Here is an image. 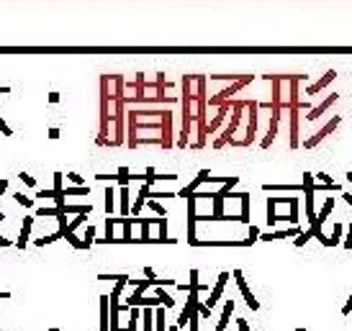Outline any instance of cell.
<instances>
[{"instance_id":"2","label":"cell","mask_w":352,"mask_h":331,"mask_svg":"<svg viewBox=\"0 0 352 331\" xmlns=\"http://www.w3.org/2000/svg\"><path fill=\"white\" fill-rule=\"evenodd\" d=\"M252 80H255L252 75H242L239 80H234V83H232L229 87H224V90H221L219 95H213V98H211V106H221L224 100H229V98H232L234 93H239V90H242L244 85H249V83H252Z\"/></svg>"},{"instance_id":"26","label":"cell","mask_w":352,"mask_h":331,"mask_svg":"<svg viewBox=\"0 0 352 331\" xmlns=\"http://www.w3.org/2000/svg\"><path fill=\"white\" fill-rule=\"evenodd\" d=\"M342 223H334V231H332V236H329V239H332V247L334 244H339V239H342Z\"/></svg>"},{"instance_id":"5","label":"cell","mask_w":352,"mask_h":331,"mask_svg":"<svg viewBox=\"0 0 352 331\" xmlns=\"http://www.w3.org/2000/svg\"><path fill=\"white\" fill-rule=\"evenodd\" d=\"M234 280H236V285H239V290H242V295H244V303L252 308V311H257L260 303H257V298L252 295V290L247 288V280H244V275H242V270H234Z\"/></svg>"},{"instance_id":"34","label":"cell","mask_w":352,"mask_h":331,"mask_svg":"<svg viewBox=\"0 0 352 331\" xmlns=\"http://www.w3.org/2000/svg\"><path fill=\"white\" fill-rule=\"evenodd\" d=\"M0 134H5V136H10V134H13V131L8 129V123L3 121V116H0Z\"/></svg>"},{"instance_id":"40","label":"cell","mask_w":352,"mask_h":331,"mask_svg":"<svg viewBox=\"0 0 352 331\" xmlns=\"http://www.w3.org/2000/svg\"><path fill=\"white\" fill-rule=\"evenodd\" d=\"M342 198H345V200H347V203L352 205V193H342Z\"/></svg>"},{"instance_id":"24","label":"cell","mask_w":352,"mask_h":331,"mask_svg":"<svg viewBox=\"0 0 352 331\" xmlns=\"http://www.w3.org/2000/svg\"><path fill=\"white\" fill-rule=\"evenodd\" d=\"M57 239H62V234H59V231H54V234H49V236H41V239H36V247H47V244L57 242Z\"/></svg>"},{"instance_id":"22","label":"cell","mask_w":352,"mask_h":331,"mask_svg":"<svg viewBox=\"0 0 352 331\" xmlns=\"http://www.w3.org/2000/svg\"><path fill=\"white\" fill-rule=\"evenodd\" d=\"M62 239H67V242H70V244H72L75 249H85V244H83V239H77V236H75L72 231H64V234H62Z\"/></svg>"},{"instance_id":"19","label":"cell","mask_w":352,"mask_h":331,"mask_svg":"<svg viewBox=\"0 0 352 331\" xmlns=\"http://www.w3.org/2000/svg\"><path fill=\"white\" fill-rule=\"evenodd\" d=\"M291 213L286 216V221H291L293 226H298V198H291Z\"/></svg>"},{"instance_id":"23","label":"cell","mask_w":352,"mask_h":331,"mask_svg":"<svg viewBox=\"0 0 352 331\" xmlns=\"http://www.w3.org/2000/svg\"><path fill=\"white\" fill-rule=\"evenodd\" d=\"M93 242H95V226H88V229H85V239H83L85 249L93 247Z\"/></svg>"},{"instance_id":"12","label":"cell","mask_w":352,"mask_h":331,"mask_svg":"<svg viewBox=\"0 0 352 331\" xmlns=\"http://www.w3.org/2000/svg\"><path fill=\"white\" fill-rule=\"evenodd\" d=\"M332 208H334V198H326V200H324V205H322V211L316 213V221H314V226H319V229H322V226H324V221L329 219V213H332Z\"/></svg>"},{"instance_id":"29","label":"cell","mask_w":352,"mask_h":331,"mask_svg":"<svg viewBox=\"0 0 352 331\" xmlns=\"http://www.w3.org/2000/svg\"><path fill=\"white\" fill-rule=\"evenodd\" d=\"M149 208H152L157 216H160V219H165V216H167V211H165V208H162V205L157 203V200H149Z\"/></svg>"},{"instance_id":"9","label":"cell","mask_w":352,"mask_h":331,"mask_svg":"<svg viewBox=\"0 0 352 331\" xmlns=\"http://www.w3.org/2000/svg\"><path fill=\"white\" fill-rule=\"evenodd\" d=\"M31 229H33V216H26V219H24V226H21V236H18V242H16L18 249H26L29 236H31Z\"/></svg>"},{"instance_id":"11","label":"cell","mask_w":352,"mask_h":331,"mask_svg":"<svg viewBox=\"0 0 352 331\" xmlns=\"http://www.w3.org/2000/svg\"><path fill=\"white\" fill-rule=\"evenodd\" d=\"M337 98H339V95H337V93H332V95H329V98H326V100L322 103V106H316V108H311L309 113H306V118H309V121L319 118V116H322V113H324V110H326L329 106H334V103H337Z\"/></svg>"},{"instance_id":"37","label":"cell","mask_w":352,"mask_h":331,"mask_svg":"<svg viewBox=\"0 0 352 331\" xmlns=\"http://www.w3.org/2000/svg\"><path fill=\"white\" fill-rule=\"evenodd\" d=\"M49 103H59V93H57V90H52V93H49Z\"/></svg>"},{"instance_id":"28","label":"cell","mask_w":352,"mask_h":331,"mask_svg":"<svg viewBox=\"0 0 352 331\" xmlns=\"http://www.w3.org/2000/svg\"><path fill=\"white\" fill-rule=\"evenodd\" d=\"M13 198H16V200H18L21 205H24V208H33V200H31V198H26V195H24V193H16V195H13Z\"/></svg>"},{"instance_id":"1","label":"cell","mask_w":352,"mask_h":331,"mask_svg":"<svg viewBox=\"0 0 352 331\" xmlns=\"http://www.w3.org/2000/svg\"><path fill=\"white\" fill-rule=\"evenodd\" d=\"M244 106H247V100H232V121L226 123L224 134L219 136L216 141H213V146H216V149H221L224 144L234 141V134H236V129H239V123H242V113H244Z\"/></svg>"},{"instance_id":"18","label":"cell","mask_w":352,"mask_h":331,"mask_svg":"<svg viewBox=\"0 0 352 331\" xmlns=\"http://www.w3.org/2000/svg\"><path fill=\"white\" fill-rule=\"evenodd\" d=\"M239 200H242L239 221H242V223H249V193H239Z\"/></svg>"},{"instance_id":"14","label":"cell","mask_w":352,"mask_h":331,"mask_svg":"<svg viewBox=\"0 0 352 331\" xmlns=\"http://www.w3.org/2000/svg\"><path fill=\"white\" fill-rule=\"evenodd\" d=\"M234 313V301H226L224 303V313L219 318V324H216V331H226V326H229V318Z\"/></svg>"},{"instance_id":"7","label":"cell","mask_w":352,"mask_h":331,"mask_svg":"<svg viewBox=\"0 0 352 331\" xmlns=\"http://www.w3.org/2000/svg\"><path fill=\"white\" fill-rule=\"evenodd\" d=\"M226 280H229V272H221V275H219V280H216V285H213V290H211V298H206V308H208V311H211V308L221 301V293H224V285H226Z\"/></svg>"},{"instance_id":"16","label":"cell","mask_w":352,"mask_h":331,"mask_svg":"<svg viewBox=\"0 0 352 331\" xmlns=\"http://www.w3.org/2000/svg\"><path fill=\"white\" fill-rule=\"evenodd\" d=\"M142 324H144V331H154V308H142Z\"/></svg>"},{"instance_id":"17","label":"cell","mask_w":352,"mask_h":331,"mask_svg":"<svg viewBox=\"0 0 352 331\" xmlns=\"http://www.w3.org/2000/svg\"><path fill=\"white\" fill-rule=\"evenodd\" d=\"M106 213L108 216H113L116 213V188H106Z\"/></svg>"},{"instance_id":"41","label":"cell","mask_w":352,"mask_h":331,"mask_svg":"<svg viewBox=\"0 0 352 331\" xmlns=\"http://www.w3.org/2000/svg\"><path fill=\"white\" fill-rule=\"evenodd\" d=\"M347 182H352V172H347Z\"/></svg>"},{"instance_id":"20","label":"cell","mask_w":352,"mask_h":331,"mask_svg":"<svg viewBox=\"0 0 352 331\" xmlns=\"http://www.w3.org/2000/svg\"><path fill=\"white\" fill-rule=\"evenodd\" d=\"M275 198H267V226H275L278 223V213H275Z\"/></svg>"},{"instance_id":"4","label":"cell","mask_w":352,"mask_h":331,"mask_svg":"<svg viewBox=\"0 0 352 331\" xmlns=\"http://www.w3.org/2000/svg\"><path fill=\"white\" fill-rule=\"evenodd\" d=\"M339 123H342V118H339V116H334L332 121H326V123H324V126H322L319 131H316L314 136H309V139H306V141H303V149H314V146H316V144H319L322 139H326V136H329V134H332V131H334V129L339 126Z\"/></svg>"},{"instance_id":"36","label":"cell","mask_w":352,"mask_h":331,"mask_svg":"<svg viewBox=\"0 0 352 331\" xmlns=\"http://www.w3.org/2000/svg\"><path fill=\"white\" fill-rule=\"evenodd\" d=\"M49 139H59V129H57V126L49 129Z\"/></svg>"},{"instance_id":"25","label":"cell","mask_w":352,"mask_h":331,"mask_svg":"<svg viewBox=\"0 0 352 331\" xmlns=\"http://www.w3.org/2000/svg\"><path fill=\"white\" fill-rule=\"evenodd\" d=\"M314 236V229H311V226H309V229H306V231H301L298 236H296V247H303L306 242H309V239Z\"/></svg>"},{"instance_id":"13","label":"cell","mask_w":352,"mask_h":331,"mask_svg":"<svg viewBox=\"0 0 352 331\" xmlns=\"http://www.w3.org/2000/svg\"><path fill=\"white\" fill-rule=\"evenodd\" d=\"M154 331H167V308L165 305L154 308Z\"/></svg>"},{"instance_id":"6","label":"cell","mask_w":352,"mask_h":331,"mask_svg":"<svg viewBox=\"0 0 352 331\" xmlns=\"http://www.w3.org/2000/svg\"><path fill=\"white\" fill-rule=\"evenodd\" d=\"M160 144L165 149L173 146V113L170 110H162V139H160Z\"/></svg>"},{"instance_id":"10","label":"cell","mask_w":352,"mask_h":331,"mask_svg":"<svg viewBox=\"0 0 352 331\" xmlns=\"http://www.w3.org/2000/svg\"><path fill=\"white\" fill-rule=\"evenodd\" d=\"M334 75H337L334 70H329V72H326V75L319 80V83H314V85H309V87H306V95H316V93H322V90H324L329 83H332V80H334Z\"/></svg>"},{"instance_id":"8","label":"cell","mask_w":352,"mask_h":331,"mask_svg":"<svg viewBox=\"0 0 352 331\" xmlns=\"http://www.w3.org/2000/svg\"><path fill=\"white\" fill-rule=\"evenodd\" d=\"M208 175H211V172H208V169H201V172L196 175V180H193V182H190V185H185L183 190H180V193H177V195H180V198H190V195H193V193H198V188H201V185H203V182H206V180H208Z\"/></svg>"},{"instance_id":"38","label":"cell","mask_w":352,"mask_h":331,"mask_svg":"<svg viewBox=\"0 0 352 331\" xmlns=\"http://www.w3.org/2000/svg\"><path fill=\"white\" fill-rule=\"evenodd\" d=\"M236 324H239V331H249V326H247L244 318H236Z\"/></svg>"},{"instance_id":"33","label":"cell","mask_w":352,"mask_h":331,"mask_svg":"<svg viewBox=\"0 0 352 331\" xmlns=\"http://www.w3.org/2000/svg\"><path fill=\"white\" fill-rule=\"evenodd\" d=\"M67 177H70V182H75V185H85V182H83V177L77 175V172H70Z\"/></svg>"},{"instance_id":"30","label":"cell","mask_w":352,"mask_h":331,"mask_svg":"<svg viewBox=\"0 0 352 331\" xmlns=\"http://www.w3.org/2000/svg\"><path fill=\"white\" fill-rule=\"evenodd\" d=\"M316 177H319V180H322V185H326V188H332V185H337V182H334L332 177H329L326 172H316Z\"/></svg>"},{"instance_id":"3","label":"cell","mask_w":352,"mask_h":331,"mask_svg":"<svg viewBox=\"0 0 352 331\" xmlns=\"http://www.w3.org/2000/svg\"><path fill=\"white\" fill-rule=\"evenodd\" d=\"M247 110H249V123H247V136L236 144V146H249L255 141V134H257V110H260V103L257 100H247Z\"/></svg>"},{"instance_id":"42","label":"cell","mask_w":352,"mask_h":331,"mask_svg":"<svg viewBox=\"0 0 352 331\" xmlns=\"http://www.w3.org/2000/svg\"><path fill=\"white\" fill-rule=\"evenodd\" d=\"M170 331H180V329H177V326H170Z\"/></svg>"},{"instance_id":"39","label":"cell","mask_w":352,"mask_h":331,"mask_svg":"<svg viewBox=\"0 0 352 331\" xmlns=\"http://www.w3.org/2000/svg\"><path fill=\"white\" fill-rule=\"evenodd\" d=\"M13 242H10V239H5V236H0V247H10Z\"/></svg>"},{"instance_id":"43","label":"cell","mask_w":352,"mask_h":331,"mask_svg":"<svg viewBox=\"0 0 352 331\" xmlns=\"http://www.w3.org/2000/svg\"><path fill=\"white\" fill-rule=\"evenodd\" d=\"M49 331H59V329H57V326H52V329H49Z\"/></svg>"},{"instance_id":"32","label":"cell","mask_w":352,"mask_h":331,"mask_svg":"<svg viewBox=\"0 0 352 331\" xmlns=\"http://www.w3.org/2000/svg\"><path fill=\"white\" fill-rule=\"evenodd\" d=\"M249 242H257V239H260V229H257V226H249Z\"/></svg>"},{"instance_id":"44","label":"cell","mask_w":352,"mask_h":331,"mask_svg":"<svg viewBox=\"0 0 352 331\" xmlns=\"http://www.w3.org/2000/svg\"><path fill=\"white\" fill-rule=\"evenodd\" d=\"M296 331H306V329H296Z\"/></svg>"},{"instance_id":"35","label":"cell","mask_w":352,"mask_h":331,"mask_svg":"<svg viewBox=\"0 0 352 331\" xmlns=\"http://www.w3.org/2000/svg\"><path fill=\"white\" fill-rule=\"evenodd\" d=\"M345 249H352V221H350V231H347V239H345Z\"/></svg>"},{"instance_id":"15","label":"cell","mask_w":352,"mask_h":331,"mask_svg":"<svg viewBox=\"0 0 352 331\" xmlns=\"http://www.w3.org/2000/svg\"><path fill=\"white\" fill-rule=\"evenodd\" d=\"M118 198H121V208H118L121 219H129V185L118 188Z\"/></svg>"},{"instance_id":"21","label":"cell","mask_w":352,"mask_h":331,"mask_svg":"<svg viewBox=\"0 0 352 331\" xmlns=\"http://www.w3.org/2000/svg\"><path fill=\"white\" fill-rule=\"evenodd\" d=\"M90 193V188L88 185H75V188H62V195L67 198V195H88Z\"/></svg>"},{"instance_id":"45","label":"cell","mask_w":352,"mask_h":331,"mask_svg":"<svg viewBox=\"0 0 352 331\" xmlns=\"http://www.w3.org/2000/svg\"><path fill=\"white\" fill-rule=\"evenodd\" d=\"M350 316H352V308H350Z\"/></svg>"},{"instance_id":"31","label":"cell","mask_w":352,"mask_h":331,"mask_svg":"<svg viewBox=\"0 0 352 331\" xmlns=\"http://www.w3.org/2000/svg\"><path fill=\"white\" fill-rule=\"evenodd\" d=\"M18 177H21V180H24V182H26V185H29V188H36V180H33V177H31L29 172H18Z\"/></svg>"},{"instance_id":"27","label":"cell","mask_w":352,"mask_h":331,"mask_svg":"<svg viewBox=\"0 0 352 331\" xmlns=\"http://www.w3.org/2000/svg\"><path fill=\"white\" fill-rule=\"evenodd\" d=\"M263 190H303L301 185H263Z\"/></svg>"}]
</instances>
